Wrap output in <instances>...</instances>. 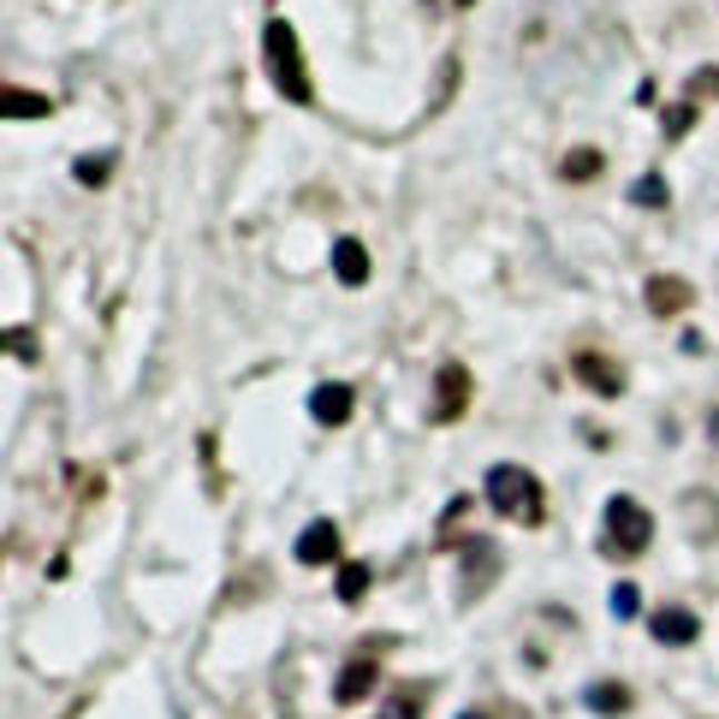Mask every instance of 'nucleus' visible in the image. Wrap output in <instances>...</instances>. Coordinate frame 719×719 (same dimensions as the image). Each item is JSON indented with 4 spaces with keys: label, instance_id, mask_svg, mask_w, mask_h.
Returning a JSON list of instances; mask_svg holds the SVG:
<instances>
[{
    "label": "nucleus",
    "instance_id": "5",
    "mask_svg": "<svg viewBox=\"0 0 719 719\" xmlns=\"http://www.w3.org/2000/svg\"><path fill=\"white\" fill-rule=\"evenodd\" d=\"M351 405H357V392H351L346 381H321V387L310 392V417H316L321 428H339V422H351Z\"/></svg>",
    "mask_w": 719,
    "mask_h": 719
},
{
    "label": "nucleus",
    "instance_id": "18",
    "mask_svg": "<svg viewBox=\"0 0 719 719\" xmlns=\"http://www.w3.org/2000/svg\"><path fill=\"white\" fill-rule=\"evenodd\" d=\"M637 589H630V583H619V589H612V612H619V619H637Z\"/></svg>",
    "mask_w": 719,
    "mask_h": 719
},
{
    "label": "nucleus",
    "instance_id": "16",
    "mask_svg": "<svg viewBox=\"0 0 719 719\" xmlns=\"http://www.w3.org/2000/svg\"><path fill=\"white\" fill-rule=\"evenodd\" d=\"M381 719H422V701L410 696V690H399V696L387 701V713H381Z\"/></svg>",
    "mask_w": 719,
    "mask_h": 719
},
{
    "label": "nucleus",
    "instance_id": "7",
    "mask_svg": "<svg viewBox=\"0 0 719 719\" xmlns=\"http://www.w3.org/2000/svg\"><path fill=\"white\" fill-rule=\"evenodd\" d=\"M298 559L303 565H333L339 559V523L321 518V523L303 529V536H298Z\"/></svg>",
    "mask_w": 719,
    "mask_h": 719
},
{
    "label": "nucleus",
    "instance_id": "3",
    "mask_svg": "<svg viewBox=\"0 0 719 719\" xmlns=\"http://www.w3.org/2000/svg\"><path fill=\"white\" fill-rule=\"evenodd\" d=\"M648 541H655V518H648L630 493H612L607 518H601V547H607L612 559H637Z\"/></svg>",
    "mask_w": 719,
    "mask_h": 719
},
{
    "label": "nucleus",
    "instance_id": "20",
    "mask_svg": "<svg viewBox=\"0 0 719 719\" xmlns=\"http://www.w3.org/2000/svg\"><path fill=\"white\" fill-rule=\"evenodd\" d=\"M683 126H690V108H672V113H666V131H672V137H678Z\"/></svg>",
    "mask_w": 719,
    "mask_h": 719
},
{
    "label": "nucleus",
    "instance_id": "1",
    "mask_svg": "<svg viewBox=\"0 0 719 719\" xmlns=\"http://www.w3.org/2000/svg\"><path fill=\"white\" fill-rule=\"evenodd\" d=\"M262 60H268V78L280 83L286 101H310V72H303V54H298V30L286 24V19H268Z\"/></svg>",
    "mask_w": 719,
    "mask_h": 719
},
{
    "label": "nucleus",
    "instance_id": "8",
    "mask_svg": "<svg viewBox=\"0 0 719 719\" xmlns=\"http://www.w3.org/2000/svg\"><path fill=\"white\" fill-rule=\"evenodd\" d=\"M375 678H381V672H375V660H369V655H357V660L346 666V672H339L333 701H346V708H351V701H363V696L375 690Z\"/></svg>",
    "mask_w": 719,
    "mask_h": 719
},
{
    "label": "nucleus",
    "instance_id": "17",
    "mask_svg": "<svg viewBox=\"0 0 719 719\" xmlns=\"http://www.w3.org/2000/svg\"><path fill=\"white\" fill-rule=\"evenodd\" d=\"M7 113L19 119V113H48V101L42 96H19V90H7Z\"/></svg>",
    "mask_w": 719,
    "mask_h": 719
},
{
    "label": "nucleus",
    "instance_id": "22",
    "mask_svg": "<svg viewBox=\"0 0 719 719\" xmlns=\"http://www.w3.org/2000/svg\"><path fill=\"white\" fill-rule=\"evenodd\" d=\"M458 719H488V713H458Z\"/></svg>",
    "mask_w": 719,
    "mask_h": 719
},
{
    "label": "nucleus",
    "instance_id": "6",
    "mask_svg": "<svg viewBox=\"0 0 719 719\" xmlns=\"http://www.w3.org/2000/svg\"><path fill=\"white\" fill-rule=\"evenodd\" d=\"M648 630H655V642H666V648H683V642H696V637H701V625H696V612H690V607H660Z\"/></svg>",
    "mask_w": 719,
    "mask_h": 719
},
{
    "label": "nucleus",
    "instance_id": "9",
    "mask_svg": "<svg viewBox=\"0 0 719 719\" xmlns=\"http://www.w3.org/2000/svg\"><path fill=\"white\" fill-rule=\"evenodd\" d=\"M333 273H339V286H363L369 280V250L357 244V238H339L333 244Z\"/></svg>",
    "mask_w": 719,
    "mask_h": 719
},
{
    "label": "nucleus",
    "instance_id": "19",
    "mask_svg": "<svg viewBox=\"0 0 719 719\" xmlns=\"http://www.w3.org/2000/svg\"><path fill=\"white\" fill-rule=\"evenodd\" d=\"M113 167V156H96V161H78V179L83 184H101V173Z\"/></svg>",
    "mask_w": 719,
    "mask_h": 719
},
{
    "label": "nucleus",
    "instance_id": "21",
    "mask_svg": "<svg viewBox=\"0 0 719 719\" xmlns=\"http://www.w3.org/2000/svg\"><path fill=\"white\" fill-rule=\"evenodd\" d=\"M708 435H713V447H719V410H713V417H708Z\"/></svg>",
    "mask_w": 719,
    "mask_h": 719
},
{
    "label": "nucleus",
    "instance_id": "15",
    "mask_svg": "<svg viewBox=\"0 0 719 719\" xmlns=\"http://www.w3.org/2000/svg\"><path fill=\"white\" fill-rule=\"evenodd\" d=\"M559 173L565 179H595V173H601V156H595V149H577V156H565Z\"/></svg>",
    "mask_w": 719,
    "mask_h": 719
},
{
    "label": "nucleus",
    "instance_id": "2",
    "mask_svg": "<svg viewBox=\"0 0 719 719\" xmlns=\"http://www.w3.org/2000/svg\"><path fill=\"white\" fill-rule=\"evenodd\" d=\"M488 506L500 518H518V523H541V482L529 476L523 465H493L488 470Z\"/></svg>",
    "mask_w": 719,
    "mask_h": 719
},
{
    "label": "nucleus",
    "instance_id": "10",
    "mask_svg": "<svg viewBox=\"0 0 719 719\" xmlns=\"http://www.w3.org/2000/svg\"><path fill=\"white\" fill-rule=\"evenodd\" d=\"M577 381H583L589 392H607V399H612V392L625 387V375L612 369L607 357H595V351H583V357H577Z\"/></svg>",
    "mask_w": 719,
    "mask_h": 719
},
{
    "label": "nucleus",
    "instance_id": "12",
    "mask_svg": "<svg viewBox=\"0 0 719 719\" xmlns=\"http://www.w3.org/2000/svg\"><path fill=\"white\" fill-rule=\"evenodd\" d=\"M583 701H589L595 713H625L630 708V690H625V683H589Z\"/></svg>",
    "mask_w": 719,
    "mask_h": 719
},
{
    "label": "nucleus",
    "instance_id": "13",
    "mask_svg": "<svg viewBox=\"0 0 719 719\" xmlns=\"http://www.w3.org/2000/svg\"><path fill=\"white\" fill-rule=\"evenodd\" d=\"M333 589H339V601H363V589H369V565H357V559H351V565H339V583H333Z\"/></svg>",
    "mask_w": 719,
    "mask_h": 719
},
{
    "label": "nucleus",
    "instance_id": "4",
    "mask_svg": "<svg viewBox=\"0 0 719 719\" xmlns=\"http://www.w3.org/2000/svg\"><path fill=\"white\" fill-rule=\"evenodd\" d=\"M465 405H470V375H465V363H440V375H435V405H428V417H435V422H452Z\"/></svg>",
    "mask_w": 719,
    "mask_h": 719
},
{
    "label": "nucleus",
    "instance_id": "11",
    "mask_svg": "<svg viewBox=\"0 0 719 719\" xmlns=\"http://www.w3.org/2000/svg\"><path fill=\"white\" fill-rule=\"evenodd\" d=\"M648 303H655V316H678L683 303H690V286L683 280H655L648 286Z\"/></svg>",
    "mask_w": 719,
    "mask_h": 719
},
{
    "label": "nucleus",
    "instance_id": "14",
    "mask_svg": "<svg viewBox=\"0 0 719 719\" xmlns=\"http://www.w3.org/2000/svg\"><path fill=\"white\" fill-rule=\"evenodd\" d=\"M630 202H642V209H666V179L660 173H648L630 184Z\"/></svg>",
    "mask_w": 719,
    "mask_h": 719
}]
</instances>
